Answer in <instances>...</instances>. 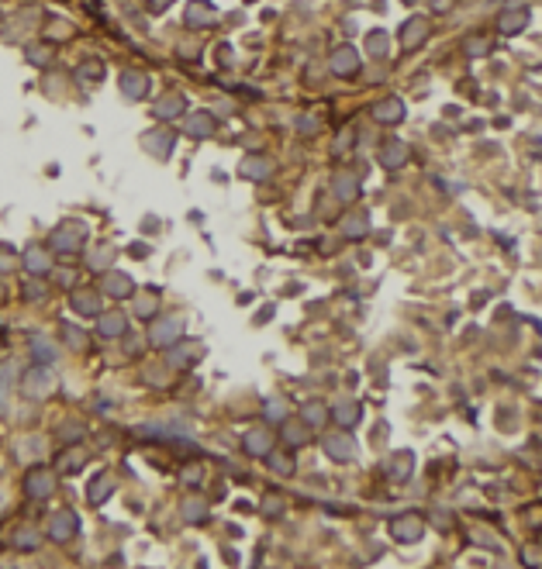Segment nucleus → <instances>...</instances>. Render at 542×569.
<instances>
[{
	"mask_svg": "<svg viewBox=\"0 0 542 569\" xmlns=\"http://www.w3.org/2000/svg\"><path fill=\"white\" fill-rule=\"evenodd\" d=\"M332 193H335L339 200H356V197H360V179H356V172H335Z\"/></svg>",
	"mask_w": 542,
	"mask_h": 569,
	"instance_id": "23",
	"label": "nucleus"
},
{
	"mask_svg": "<svg viewBox=\"0 0 542 569\" xmlns=\"http://www.w3.org/2000/svg\"><path fill=\"white\" fill-rule=\"evenodd\" d=\"M214 21H218V10H214L211 0H190V3H186V24H190L193 31H204V28H211Z\"/></svg>",
	"mask_w": 542,
	"mask_h": 569,
	"instance_id": "9",
	"label": "nucleus"
},
{
	"mask_svg": "<svg viewBox=\"0 0 542 569\" xmlns=\"http://www.w3.org/2000/svg\"><path fill=\"white\" fill-rule=\"evenodd\" d=\"M83 462H87V452H83L80 445H69V449H62V452L56 455V462H52V466H56L59 473H76Z\"/></svg>",
	"mask_w": 542,
	"mask_h": 569,
	"instance_id": "31",
	"label": "nucleus"
},
{
	"mask_svg": "<svg viewBox=\"0 0 542 569\" xmlns=\"http://www.w3.org/2000/svg\"><path fill=\"white\" fill-rule=\"evenodd\" d=\"M342 231H346V238H366L369 235V218L366 214H349L342 221Z\"/></svg>",
	"mask_w": 542,
	"mask_h": 569,
	"instance_id": "38",
	"label": "nucleus"
},
{
	"mask_svg": "<svg viewBox=\"0 0 542 569\" xmlns=\"http://www.w3.org/2000/svg\"><path fill=\"white\" fill-rule=\"evenodd\" d=\"M97 332L104 335V339H121L124 332H128V318L121 314V311H101V318H97Z\"/></svg>",
	"mask_w": 542,
	"mask_h": 569,
	"instance_id": "21",
	"label": "nucleus"
},
{
	"mask_svg": "<svg viewBox=\"0 0 542 569\" xmlns=\"http://www.w3.org/2000/svg\"><path fill=\"white\" fill-rule=\"evenodd\" d=\"M62 332H66V341H69V348H76V352H83V348H87V335H83L80 328H73V325H66Z\"/></svg>",
	"mask_w": 542,
	"mask_h": 569,
	"instance_id": "47",
	"label": "nucleus"
},
{
	"mask_svg": "<svg viewBox=\"0 0 542 569\" xmlns=\"http://www.w3.org/2000/svg\"><path fill=\"white\" fill-rule=\"evenodd\" d=\"M111 490H115V476H111V473H97V476L90 480V487H87V497H90V504H101Z\"/></svg>",
	"mask_w": 542,
	"mask_h": 569,
	"instance_id": "33",
	"label": "nucleus"
},
{
	"mask_svg": "<svg viewBox=\"0 0 542 569\" xmlns=\"http://www.w3.org/2000/svg\"><path fill=\"white\" fill-rule=\"evenodd\" d=\"M104 290H108V297L124 300V297H135V280H131L128 273L111 269V273H104Z\"/></svg>",
	"mask_w": 542,
	"mask_h": 569,
	"instance_id": "19",
	"label": "nucleus"
},
{
	"mask_svg": "<svg viewBox=\"0 0 542 569\" xmlns=\"http://www.w3.org/2000/svg\"><path fill=\"white\" fill-rule=\"evenodd\" d=\"M197 355H200V348H177L170 362H173L177 369H190V366L197 362Z\"/></svg>",
	"mask_w": 542,
	"mask_h": 569,
	"instance_id": "45",
	"label": "nucleus"
},
{
	"mask_svg": "<svg viewBox=\"0 0 542 569\" xmlns=\"http://www.w3.org/2000/svg\"><path fill=\"white\" fill-rule=\"evenodd\" d=\"M366 52L376 56V59L387 56V35H383V31H369V35H366Z\"/></svg>",
	"mask_w": 542,
	"mask_h": 569,
	"instance_id": "43",
	"label": "nucleus"
},
{
	"mask_svg": "<svg viewBox=\"0 0 542 569\" xmlns=\"http://www.w3.org/2000/svg\"><path fill=\"white\" fill-rule=\"evenodd\" d=\"M21 266L31 276H45V273H52V252L49 249H38V245H28L24 256H21Z\"/></svg>",
	"mask_w": 542,
	"mask_h": 569,
	"instance_id": "15",
	"label": "nucleus"
},
{
	"mask_svg": "<svg viewBox=\"0 0 542 569\" xmlns=\"http://www.w3.org/2000/svg\"><path fill=\"white\" fill-rule=\"evenodd\" d=\"M428 35H432V28H428V17L415 14V17H408V21H404V28H401V45L411 52V49L425 45V38H428Z\"/></svg>",
	"mask_w": 542,
	"mask_h": 569,
	"instance_id": "10",
	"label": "nucleus"
},
{
	"mask_svg": "<svg viewBox=\"0 0 542 569\" xmlns=\"http://www.w3.org/2000/svg\"><path fill=\"white\" fill-rule=\"evenodd\" d=\"M21 266V256H14L10 249H0V273H10Z\"/></svg>",
	"mask_w": 542,
	"mask_h": 569,
	"instance_id": "48",
	"label": "nucleus"
},
{
	"mask_svg": "<svg viewBox=\"0 0 542 569\" xmlns=\"http://www.w3.org/2000/svg\"><path fill=\"white\" fill-rule=\"evenodd\" d=\"M470 538H474V542H481V545H487V549L504 552V542H501V538H494V535H487V531H481V528H474V531H470Z\"/></svg>",
	"mask_w": 542,
	"mask_h": 569,
	"instance_id": "46",
	"label": "nucleus"
},
{
	"mask_svg": "<svg viewBox=\"0 0 542 569\" xmlns=\"http://www.w3.org/2000/svg\"><path fill=\"white\" fill-rule=\"evenodd\" d=\"M525 24H529V10H525V7H511V10H504V14L497 17V28H501L504 35H518Z\"/></svg>",
	"mask_w": 542,
	"mask_h": 569,
	"instance_id": "28",
	"label": "nucleus"
},
{
	"mask_svg": "<svg viewBox=\"0 0 542 569\" xmlns=\"http://www.w3.org/2000/svg\"><path fill=\"white\" fill-rule=\"evenodd\" d=\"M218 131V117L211 111H190L186 117V135L190 138H211Z\"/></svg>",
	"mask_w": 542,
	"mask_h": 569,
	"instance_id": "17",
	"label": "nucleus"
},
{
	"mask_svg": "<svg viewBox=\"0 0 542 569\" xmlns=\"http://www.w3.org/2000/svg\"><path fill=\"white\" fill-rule=\"evenodd\" d=\"M362 66L360 52H356V45H339L332 56H328V69L335 73V76H356Z\"/></svg>",
	"mask_w": 542,
	"mask_h": 569,
	"instance_id": "8",
	"label": "nucleus"
},
{
	"mask_svg": "<svg viewBox=\"0 0 542 569\" xmlns=\"http://www.w3.org/2000/svg\"><path fill=\"white\" fill-rule=\"evenodd\" d=\"M56 276H59V283L69 286V290L76 286V273H73V269H62V273H56Z\"/></svg>",
	"mask_w": 542,
	"mask_h": 569,
	"instance_id": "51",
	"label": "nucleus"
},
{
	"mask_svg": "<svg viewBox=\"0 0 542 569\" xmlns=\"http://www.w3.org/2000/svg\"><path fill=\"white\" fill-rule=\"evenodd\" d=\"M52 490H56L52 469H31V473H24V494L31 501H45V497H52Z\"/></svg>",
	"mask_w": 542,
	"mask_h": 569,
	"instance_id": "6",
	"label": "nucleus"
},
{
	"mask_svg": "<svg viewBox=\"0 0 542 569\" xmlns=\"http://www.w3.org/2000/svg\"><path fill=\"white\" fill-rule=\"evenodd\" d=\"M156 307H159V293L152 290V293H138L135 297V314L138 318H152L156 314Z\"/></svg>",
	"mask_w": 542,
	"mask_h": 569,
	"instance_id": "40",
	"label": "nucleus"
},
{
	"mask_svg": "<svg viewBox=\"0 0 542 569\" xmlns=\"http://www.w3.org/2000/svg\"><path fill=\"white\" fill-rule=\"evenodd\" d=\"M124 352H128V355H142V339H138V335H128V339H124Z\"/></svg>",
	"mask_w": 542,
	"mask_h": 569,
	"instance_id": "50",
	"label": "nucleus"
},
{
	"mask_svg": "<svg viewBox=\"0 0 542 569\" xmlns=\"http://www.w3.org/2000/svg\"><path fill=\"white\" fill-rule=\"evenodd\" d=\"M115 256H118V249H111V245H101V249H94L87 259H90V266H94V269H111Z\"/></svg>",
	"mask_w": 542,
	"mask_h": 569,
	"instance_id": "39",
	"label": "nucleus"
},
{
	"mask_svg": "<svg viewBox=\"0 0 542 569\" xmlns=\"http://www.w3.org/2000/svg\"><path fill=\"white\" fill-rule=\"evenodd\" d=\"M166 7H170V0H152V10H156V14H159V10H166Z\"/></svg>",
	"mask_w": 542,
	"mask_h": 569,
	"instance_id": "56",
	"label": "nucleus"
},
{
	"mask_svg": "<svg viewBox=\"0 0 542 569\" xmlns=\"http://www.w3.org/2000/svg\"><path fill=\"white\" fill-rule=\"evenodd\" d=\"M280 438H284L291 449H301L304 442L311 438V428H307L304 421H291V417H287V421L280 424Z\"/></svg>",
	"mask_w": 542,
	"mask_h": 569,
	"instance_id": "27",
	"label": "nucleus"
},
{
	"mask_svg": "<svg viewBox=\"0 0 542 569\" xmlns=\"http://www.w3.org/2000/svg\"><path fill=\"white\" fill-rule=\"evenodd\" d=\"M301 421L307 428H321L325 421H328V404L325 400H304L301 404Z\"/></svg>",
	"mask_w": 542,
	"mask_h": 569,
	"instance_id": "24",
	"label": "nucleus"
},
{
	"mask_svg": "<svg viewBox=\"0 0 542 569\" xmlns=\"http://www.w3.org/2000/svg\"><path fill=\"white\" fill-rule=\"evenodd\" d=\"M21 390H24V397L31 400H45L52 390H56V373L49 369V366H31L24 376H21Z\"/></svg>",
	"mask_w": 542,
	"mask_h": 569,
	"instance_id": "2",
	"label": "nucleus"
},
{
	"mask_svg": "<svg viewBox=\"0 0 542 569\" xmlns=\"http://www.w3.org/2000/svg\"><path fill=\"white\" fill-rule=\"evenodd\" d=\"M463 52H467V56H487V52H490V38H483V35H470V38L463 42Z\"/></svg>",
	"mask_w": 542,
	"mask_h": 569,
	"instance_id": "44",
	"label": "nucleus"
},
{
	"mask_svg": "<svg viewBox=\"0 0 542 569\" xmlns=\"http://www.w3.org/2000/svg\"><path fill=\"white\" fill-rule=\"evenodd\" d=\"M83 245H87V225L83 221H62L49 235V249L59 256H76V252H83Z\"/></svg>",
	"mask_w": 542,
	"mask_h": 569,
	"instance_id": "1",
	"label": "nucleus"
},
{
	"mask_svg": "<svg viewBox=\"0 0 542 569\" xmlns=\"http://www.w3.org/2000/svg\"><path fill=\"white\" fill-rule=\"evenodd\" d=\"M325 455L335 459V462H349V459L356 455V442H353L346 431H335V435L325 438Z\"/></svg>",
	"mask_w": 542,
	"mask_h": 569,
	"instance_id": "16",
	"label": "nucleus"
},
{
	"mask_svg": "<svg viewBox=\"0 0 542 569\" xmlns=\"http://www.w3.org/2000/svg\"><path fill=\"white\" fill-rule=\"evenodd\" d=\"M121 94L128 101H145L149 97V76L142 69H124L121 73Z\"/></svg>",
	"mask_w": 542,
	"mask_h": 569,
	"instance_id": "14",
	"label": "nucleus"
},
{
	"mask_svg": "<svg viewBox=\"0 0 542 569\" xmlns=\"http://www.w3.org/2000/svg\"><path fill=\"white\" fill-rule=\"evenodd\" d=\"M49 280L45 276H28L24 280V286H21V293H24V300H31V304H38V300H45L49 297Z\"/></svg>",
	"mask_w": 542,
	"mask_h": 569,
	"instance_id": "34",
	"label": "nucleus"
},
{
	"mask_svg": "<svg viewBox=\"0 0 542 569\" xmlns=\"http://www.w3.org/2000/svg\"><path fill=\"white\" fill-rule=\"evenodd\" d=\"M207 514L211 511H207V504H204L200 497H186V501H183V517H186L190 524H204Z\"/></svg>",
	"mask_w": 542,
	"mask_h": 569,
	"instance_id": "37",
	"label": "nucleus"
},
{
	"mask_svg": "<svg viewBox=\"0 0 542 569\" xmlns=\"http://www.w3.org/2000/svg\"><path fill=\"white\" fill-rule=\"evenodd\" d=\"M318 128H321V121H318L314 114H304V117H298V131H301V135H314Z\"/></svg>",
	"mask_w": 542,
	"mask_h": 569,
	"instance_id": "49",
	"label": "nucleus"
},
{
	"mask_svg": "<svg viewBox=\"0 0 542 569\" xmlns=\"http://www.w3.org/2000/svg\"><path fill=\"white\" fill-rule=\"evenodd\" d=\"M266 459H270V469H273L277 476H291V473H294V459L287 452H277V449H273Z\"/></svg>",
	"mask_w": 542,
	"mask_h": 569,
	"instance_id": "41",
	"label": "nucleus"
},
{
	"mask_svg": "<svg viewBox=\"0 0 542 569\" xmlns=\"http://www.w3.org/2000/svg\"><path fill=\"white\" fill-rule=\"evenodd\" d=\"M38 545H42V531H38V528L21 524V528L14 531V549H17V552H38Z\"/></svg>",
	"mask_w": 542,
	"mask_h": 569,
	"instance_id": "30",
	"label": "nucleus"
},
{
	"mask_svg": "<svg viewBox=\"0 0 542 569\" xmlns=\"http://www.w3.org/2000/svg\"><path fill=\"white\" fill-rule=\"evenodd\" d=\"M76 531H80V517H76V511L62 508V511H56L49 517V538H52V542L62 545V542H69Z\"/></svg>",
	"mask_w": 542,
	"mask_h": 569,
	"instance_id": "7",
	"label": "nucleus"
},
{
	"mask_svg": "<svg viewBox=\"0 0 542 569\" xmlns=\"http://www.w3.org/2000/svg\"><path fill=\"white\" fill-rule=\"evenodd\" d=\"M142 145H145L149 156H156V159H170V156H173V145H177V135H173L170 128H152V131L142 135Z\"/></svg>",
	"mask_w": 542,
	"mask_h": 569,
	"instance_id": "4",
	"label": "nucleus"
},
{
	"mask_svg": "<svg viewBox=\"0 0 542 569\" xmlns=\"http://www.w3.org/2000/svg\"><path fill=\"white\" fill-rule=\"evenodd\" d=\"M52 28H56V38H69V35H73V28H69L66 21H56Z\"/></svg>",
	"mask_w": 542,
	"mask_h": 569,
	"instance_id": "52",
	"label": "nucleus"
},
{
	"mask_svg": "<svg viewBox=\"0 0 542 569\" xmlns=\"http://www.w3.org/2000/svg\"><path fill=\"white\" fill-rule=\"evenodd\" d=\"M104 62L97 56H90V59H83L80 66H76V83H87V87H94V83H101L104 80Z\"/></svg>",
	"mask_w": 542,
	"mask_h": 569,
	"instance_id": "25",
	"label": "nucleus"
},
{
	"mask_svg": "<svg viewBox=\"0 0 542 569\" xmlns=\"http://www.w3.org/2000/svg\"><path fill=\"white\" fill-rule=\"evenodd\" d=\"M408 145L401 142V138H387L380 149H376V159H380V166H387V170H401L404 163H408Z\"/></svg>",
	"mask_w": 542,
	"mask_h": 569,
	"instance_id": "11",
	"label": "nucleus"
},
{
	"mask_svg": "<svg viewBox=\"0 0 542 569\" xmlns=\"http://www.w3.org/2000/svg\"><path fill=\"white\" fill-rule=\"evenodd\" d=\"M180 339H183V318L180 314L159 318V321L152 325V332H149V345H152V348H173Z\"/></svg>",
	"mask_w": 542,
	"mask_h": 569,
	"instance_id": "3",
	"label": "nucleus"
},
{
	"mask_svg": "<svg viewBox=\"0 0 542 569\" xmlns=\"http://www.w3.org/2000/svg\"><path fill=\"white\" fill-rule=\"evenodd\" d=\"M69 307H73L80 318H101V297H97L94 290H73Z\"/></svg>",
	"mask_w": 542,
	"mask_h": 569,
	"instance_id": "18",
	"label": "nucleus"
},
{
	"mask_svg": "<svg viewBox=\"0 0 542 569\" xmlns=\"http://www.w3.org/2000/svg\"><path fill=\"white\" fill-rule=\"evenodd\" d=\"M287 414H291V404L284 397H273V400H266L263 404V417L266 421H273V424H284L287 421Z\"/></svg>",
	"mask_w": 542,
	"mask_h": 569,
	"instance_id": "35",
	"label": "nucleus"
},
{
	"mask_svg": "<svg viewBox=\"0 0 542 569\" xmlns=\"http://www.w3.org/2000/svg\"><path fill=\"white\" fill-rule=\"evenodd\" d=\"M332 417H335V424H339V428H353V424L360 421V404L346 400V404H339V407L332 411Z\"/></svg>",
	"mask_w": 542,
	"mask_h": 569,
	"instance_id": "36",
	"label": "nucleus"
},
{
	"mask_svg": "<svg viewBox=\"0 0 542 569\" xmlns=\"http://www.w3.org/2000/svg\"><path fill=\"white\" fill-rule=\"evenodd\" d=\"M242 449H245V455L266 459V455L273 452V431H270V428H252V431H245Z\"/></svg>",
	"mask_w": 542,
	"mask_h": 569,
	"instance_id": "12",
	"label": "nucleus"
},
{
	"mask_svg": "<svg viewBox=\"0 0 542 569\" xmlns=\"http://www.w3.org/2000/svg\"><path fill=\"white\" fill-rule=\"evenodd\" d=\"M263 511H266V514H280V511H284V504H280V501H266V504H263Z\"/></svg>",
	"mask_w": 542,
	"mask_h": 569,
	"instance_id": "53",
	"label": "nucleus"
},
{
	"mask_svg": "<svg viewBox=\"0 0 542 569\" xmlns=\"http://www.w3.org/2000/svg\"><path fill=\"white\" fill-rule=\"evenodd\" d=\"M432 3V10H449L453 7V0H428Z\"/></svg>",
	"mask_w": 542,
	"mask_h": 569,
	"instance_id": "54",
	"label": "nucleus"
},
{
	"mask_svg": "<svg viewBox=\"0 0 542 569\" xmlns=\"http://www.w3.org/2000/svg\"><path fill=\"white\" fill-rule=\"evenodd\" d=\"M131 256H138V259H142V256H149V249H145V245H131Z\"/></svg>",
	"mask_w": 542,
	"mask_h": 569,
	"instance_id": "55",
	"label": "nucleus"
},
{
	"mask_svg": "<svg viewBox=\"0 0 542 569\" xmlns=\"http://www.w3.org/2000/svg\"><path fill=\"white\" fill-rule=\"evenodd\" d=\"M390 535H394L401 545H411V542H418L425 535V521L418 514H401V517L390 521Z\"/></svg>",
	"mask_w": 542,
	"mask_h": 569,
	"instance_id": "5",
	"label": "nucleus"
},
{
	"mask_svg": "<svg viewBox=\"0 0 542 569\" xmlns=\"http://www.w3.org/2000/svg\"><path fill=\"white\" fill-rule=\"evenodd\" d=\"M24 59H28L31 66L45 69V66H52V59H56V45H52V42H28V45H24Z\"/></svg>",
	"mask_w": 542,
	"mask_h": 569,
	"instance_id": "22",
	"label": "nucleus"
},
{
	"mask_svg": "<svg viewBox=\"0 0 542 569\" xmlns=\"http://www.w3.org/2000/svg\"><path fill=\"white\" fill-rule=\"evenodd\" d=\"M83 435H87V428H83L80 421H66L59 431H56V438H59V442H69V445H73V442H80Z\"/></svg>",
	"mask_w": 542,
	"mask_h": 569,
	"instance_id": "42",
	"label": "nucleus"
},
{
	"mask_svg": "<svg viewBox=\"0 0 542 569\" xmlns=\"http://www.w3.org/2000/svg\"><path fill=\"white\" fill-rule=\"evenodd\" d=\"M373 121H380V124H401V121H404V101H401V97L380 101V104L373 108Z\"/></svg>",
	"mask_w": 542,
	"mask_h": 569,
	"instance_id": "20",
	"label": "nucleus"
},
{
	"mask_svg": "<svg viewBox=\"0 0 542 569\" xmlns=\"http://www.w3.org/2000/svg\"><path fill=\"white\" fill-rule=\"evenodd\" d=\"M239 176L242 179H252V183H263V179H270L273 176V159L270 156H245L239 166Z\"/></svg>",
	"mask_w": 542,
	"mask_h": 569,
	"instance_id": "13",
	"label": "nucleus"
},
{
	"mask_svg": "<svg viewBox=\"0 0 542 569\" xmlns=\"http://www.w3.org/2000/svg\"><path fill=\"white\" fill-rule=\"evenodd\" d=\"M28 348H31V355H35L42 366H52V362H56V341L49 339V335H42V332L28 339Z\"/></svg>",
	"mask_w": 542,
	"mask_h": 569,
	"instance_id": "26",
	"label": "nucleus"
},
{
	"mask_svg": "<svg viewBox=\"0 0 542 569\" xmlns=\"http://www.w3.org/2000/svg\"><path fill=\"white\" fill-rule=\"evenodd\" d=\"M186 111V97L183 94H166L159 104H156V117L159 121H173V117H180Z\"/></svg>",
	"mask_w": 542,
	"mask_h": 569,
	"instance_id": "29",
	"label": "nucleus"
},
{
	"mask_svg": "<svg viewBox=\"0 0 542 569\" xmlns=\"http://www.w3.org/2000/svg\"><path fill=\"white\" fill-rule=\"evenodd\" d=\"M387 469H390V480L404 483V480L411 476V469H415V455L411 452H394L390 455V462H387Z\"/></svg>",
	"mask_w": 542,
	"mask_h": 569,
	"instance_id": "32",
	"label": "nucleus"
}]
</instances>
